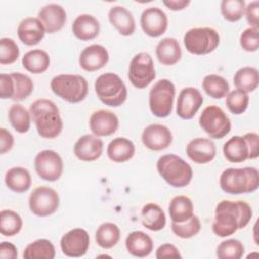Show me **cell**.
I'll return each mask as SVG.
<instances>
[{"label": "cell", "mask_w": 259, "mask_h": 259, "mask_svg": "<svg viewBox=\"0 0 259 259\" xmlns=\"http://www.w3.org/2000/svg\"><path fill=\"white\" fill-rule=\"evenodd\" d=\"M252 208L243 200H222L214 209L212 232L221 238L235 234L239 229H244L251 221Z\"/></svg>", "instance_id": "obj_1"}, {"label": "cell", "mask_w": 259, "mask_h": 259, "mask_svg": "<svg viewBox=\"0 0 259 259\" xmlns=\"http://www.w3.org/2000/svg\"><path fill=\"white\" fill-rule=\"evenodd\" d=\"M37 134L44 139L57 138L63 130V120L58 106L50 99L40 98L29 106Z\"/></svg>", "instance_id": "obj_2"}, {"label": "cell", "mask_w": 259, "mask_h": 259, "mask_svg": "<svg viewBox=\"0 0 259 259\" xmlns=\"http://www.w3.org/2000/svg\"><path fill=\"white\" fill-rule=\"evenodd\" d=\"M220 186L229 194L254 192L259 186L258 169L255 167L227 168L220 176Z\"/></svg>", "instance_id": "obj_3"}, {"label": "cell", "mask_w": 259, "mask_h": 259, "mask_svg": "<svg viewBox=\"0 0 259 259\" xmlns=\"http://www.w3.org/2000/svg\"><path fill=\"white\" fill-rule=\"evenodd\" d=\"M156 167L160 176L173 187H185L191 182L193 176L191 166L175 154L161 156Z\"/></svg>", "instance_id": "obj_4"}, {"label": "cell", "mask_w": 259, "mask_h": 259, "mask_svg": "<svg viewBox=\"0 0 259 259\" xmlns=\"http://www.w3.org/2000/svg\"><path fill=\"white\" fill-rule=\"evenodd\" d=\"M52 91L70 103H78L85 99L88 93V82L76 74H61L55 76L51 81Z\"/></svg>", "instance_id": "obj_5"}, {"label": "cell", "mask_w": 259, "mask_h": 259, "mask_svg": "<svg viewBox=\"0 0 259 259\" xmlns=\"http://www.w3.org/2000/svg\"><path fill=\"white\" fill-rule=\"evenodd\" d=\"M94 89L99 100L108 106L118 107L127 97V89L121 78L111 72L97 77Z\"/></svg>", "instance_id": "obj_6"}, {"label": "cell", "mask_w": 259, "mask_h": 259, "mask_svg": "<svg viewBox=\"0 0 259 259\" xmlns=\"http://www.w3.org/2000/svg\"><path fill=\"white\" fill-rule=\"evenodd\" d=\"M175 97V86L168 79L157 81L149 92V107L153 115L167 117L173 109Z\"/></svg>", "instance_id": "obj_7"}, {"label": "cell", "mask_w": 259, "mask_h": 259, "mask_svg": "<svg viewBox=\"0 0 259 259\" xmlns=\"http://www.w3.org/2000/svg\"><path fill=\"white\" fill-rule=\"evenodd\" d=\"M186 50L193 55H207L220 45V34L211 27H194L183 36Z\"/></svg>", "instance_id": "obj_8"}, {"label": "cell", "mask_w": 259, "mask_h": 259, "mask_svg": "<svg viewBox=\"0 0 259 259\" xmlns=\"http://www.w3.org/2000/svg\"><path fill=\"white\" fill-rule=\"evenodd\" d=\"M200 127L212 139H223L231 131V120L217 105L206 106L198 119Z\"/></svg>", "instance_id": "obj_9"}, {"label": "cell", "mask_w": 259, "mask_h": 259, "mask_svg": "<svg viewBox=\"0 0 259 259\" xmlns=\"http://www.w3.org/2000/svg\"><path fill=\"white\" fill-rule=\"evenodd\" d=\"M156 78L153 59L149 53L141 52L133 57L128 67V79L132 85L138 89L149 86Z\"/></svg>", "instance_id": "obj_10"}, {"label": "cell", "mask_w": 259, "mask_h": 259, "mask_svg": "<svg viewBox=\"0 0 259 259\" xmlns=\"http://www.w3.org/2000/svg\"><path fill=\"white\" fill-rule=\"evenodd\" d=\"M28 205L33 214L37 217H49L58 210L60 197L55 189L49 186H39L30 193Z\"/></svg>", "instance_id": "obj_11"}, {"label": "cell", "mask_w": 259, "mask_h": 259, "mask_svg": "<svg viewBox=\"0 0 259 259\" xmlns=\"http://www.w3.org/2000/svg\"><path fill=\"white\" fill-rule=\"evenodd\" d=\"M34 169L42 180L57 181L63 174V159L53 150H42L34 158Z\"/></svg>", "instance_id": "obj_12"}, {"label": "cell", "mask_w": 259, "mask_h": 259, "mask_svg": "<svg viewBox=\"0 0 259 259\" xmlns=\"http://www.w3.org/2000/svg\"><path fill=\"white\" fill-rule=\"evenodd\" d=\"M90 245V237L86 230L75 228L67 232L61 238L60 246L64 255L67 257H82L88 251Z\"/></svg>", "instance_id": "obj_13"}, {"label": "cell", "mask_w": 259, "mask_h": 259, "mask_svg": "<svg viewBox=\"0 0 259 259\" xmlns=\"http://www.w3.org/2000/svg\"><path fill=\"white\" fill-rule=\"evenodd\" d=\"M143 31L150 37H159L164 34L168 28L167 14L159 7H148L140 19Z\"/></svg>", "instance_id": "obj_14"}, {"label": "cell", "mask_w": 259, "mask_h": 259, "mask_svg": "<svg viewBox=\"0 0 259 259\" xmlns=\"http://www.w3.org/2000/svg\"><path fill=\"white\" fill-rule=\"evenodd\" d=\"M203 103L200 91L195 87L183 88L177 98L176 113L182 119H191Z\"/></svg>", "instance_id": "obj_15"}, {"label": "cell", "mask_w": 259, "mask_h": 259, "mask_svg": "<svg viewBox=\"0 0 259 259\" xmlns=\"http://www.w3.org/2000/svg\"><path fill=\"white\" fill-rule=\"evenodd\" d=\"M173 141L171 131L163 124L152 123L146 126L142 133V142L151 151L167 149Z\"/></svg>", "instance_id": "obj_16"}, {"label": "cell", "mask_w": 259, "mask_h": 259, "mask_svg": "<svg viewBox=\"0 0 259 259\" xmlns=\"http://www.w3.org/2000/svg\"><path fill=\"white\" fill-rule=\"evenodd\" d=\"M119 125L116 114L110 110L99 109L94 111L89 118V126L93 135L107 137L113 135Z\"/></svg>", "instance_id": "obj_17"}, {"label": "cell", "mask_w": 259, "mask_h": 259, "mask_svg": "<svg viewBox=\"0 0 259 259\" xmlns=\"http://www.w3.org/2000/svg\"><path fill=\"white\" fill-rule=\"evenodd\" d=\"M103 152V142L95 135H84L74 145L75 156L84 162H93L100 158Z\"/></svg>", "instance_id": "obj_18"}, {"label": "cell", "mask_w": 259, "mask_h": 259, "mask_svg": "<svg viewBox=\"0 0 259 259\" xmlns=\"http://www.w3.org/2000/svg\"><path fill=\"white\" fill-rule=\"evenodd\" d=\"M38 19L44 24L47 33H55L63 28L67 21V13L63 6L50 3L42 6L38 11Z\"/></svg>", "instance_id": "obj_19"}, {"label": "cell", "mask_w": 259, "mask_h": 259, "mask_svg": "<svg viewBox=\"0 0 259 259\" xmlns=\"http://www.w3.org/2000/svg\"><path fill=\"white\" fill-rule=\"evenodd\" d=\"M109 60V54L105 47L93 44L86 47L79 56L80 67L87 72H94L102 69Z\"/></svg>", "instance_id": "obj_20"}, {"label": "cell", "mask_w": 259, "mask_h": 259, "mask_svg": "<svg viewBox=\"0 0 259 259\" xmlns=\"http://www.w3.org/2000/svg\"><path fill=\"white\" fill-rule=\"evenodd\" d=\"M187 157L196 164H207L217 155L214 143L207 138H195L186 146Z\"/></svg>", "instance_id": "obj_21"}, {"label": "cell", "mask_w": 259, "mask_h": 259, "mask_svg": "<svg viewBox=\"0 0 259 259\" xmlns=\"http://www.w3.org/2000/svg\"><path fill=\"white\" fill-rule=\"evenodd\" d=\"M46 33L44 24L38 17H26L17 26V35L20 41L26 46L39 44Z\"/></svg>", "instance_id": "obj_22"}, {"label": "cell", "mask_w": 259, "mask_h": 259, "mask_svg": "<svg viewBox=\"0 0 259 259\" xmlns=\"http://www.w3.org/2000/svg\"><path fill=\"white\" fill-rule=\"evenodd\" d=\"M108 19L119 34L123 36H130L136 30L134 15L124 6H112L108 11Z\"/></svg>", "instance_id": "obj_23"}, {"label": "cell", "mask_w": 259, "mask_h": 259, "mask_svg": "<svg viewBox=\"0 0 259 259\" xmlns=\"http://www.w3.org/2000/svg\"><path fill=\"white\" fill-rule=\"evenodd\" d=\"M72 31L78 39L88 41L97 37L100 31V24L93 15L84 13L75 18L72 24Z\"/></svg>", "instance_id": "obj_24"}, {"label": "cell", "mask_w": 259, "mask_h": 259, "mask_svg": "<svg viewBox=\"0 0 259 259\" xmlns=\"http://www.w3.org/2000/svg\"><path fill=\"white\" fill-rule=\"evenodd\" d=\"M125 248L131 255L144 258L152 253L154 242L145 232L134 231L130 233L125 239Z\"/></svg>", "instance_id": "obj_25"}, {"label": "cell", "mask_w": 259, "mask_h": 259, "mask_svg": "<svg viewBox=\"0 0 259 259\" xmlns=\"http://www.w3.org/2000/svg\"><path fill=\"white\" fill-rule=\"evenodd\" d=\"M135 152V144L130 139L123 137H117L110 141L106 149L108 158L115 163H124L131 160Z\"/></svg>", "instance_id": "obj_26"}, {"label": "cell", "mask_w": 259, "mask_h": 259, "mask_svg": "<svg viewBox=\"0 0 259 259\" xmlns=\"http://www.w3.org/2000/svg\"><path fill=\"white\" fill-rule=\"evenodd\" d=\"M156 56L158 61L165 66H172L181 59L182 51L177 39L165 37L156 46Z\"/></svg>", "instance_id": "obj_27"}, {"label": "cell", "mask_w": 259, "mask_h": 259, "mask_svg": "<svg viewBox=\"0 0 259 259\" xmlns=\"http://www.w3.org/2000/svg\"><path fill=\"white\" fill-rule=\"evenodd\" d=\"M142 225L150 231L158 232L166 226V215L162 207L156 203L150 202L143 206L141 210Z\"/></svg>", "instance_id": "obj_28"}, {"label": "cell", "mask_w": 259, "mask_h": 259, "mask_svg": "<svg viewBox=\"0 0 259 259\" xmlns=\"http://www.w3.org/2000/svg\"><path fill=\"white\" fill-rule=\"evenodd\" d=\"M225 158L231 163H242L248 159L249 149L243 136L230 138L223 147Z\"/></svg>", "instance_id": "obj_29"}, {"label": "cell", "mask_w": 259, "mask_h": 259, "mask_svg": "<svg viewBox=\"0 0 259 259\" xmlns=\"http://www.w3.org/2000/svg\"><path fill=\"white\" fill-rule=\"evenodd\" d=\"M6 186L17 193H23L30 188L31 176L27 169L23 167H12L5 173Z\"/></svg>", "instance_id": "obj_30"}, {"label": "cell", "mask_w": 259, "mask_h": 259, "mask_svg": "<svg viewBox=\"0 0 259 259\" xmlns=\"http://www.w3.org/2000/svg\"><path fill=\"white\" fill-rule=\"evenodd\" d=\"M193 209L192 200L185 195H177L173 197L168 206L170 219L174 223H183L189 220L194 215Z\"/></svg>", "instance_id": "obj_31"}, {"label": "cell", "mask_w": 259, "mask_h": 259, "mask_svg": "<svg viewBox=\"0 0 259 259\" xmlns=\"http://www.w3.org/2000/svg\"><path fill=\"white\" fill-rule=\"evenodd\" d=\"M23 68L32 74H41L50 67L49 54L40 49H34L24 54L21 60Z\"/></svg>", "instance_id": "obj_32"}, {"label": "cell", "mask_w": 259, "mask_h": 259, "mask_svg": "<svg viewBox=\"0 0 259 259\" xmlns=\"http://www.w3.org/2000/svg\"><path fill=\"white\" fill-rule=\"evenodd\" d=\"M233 82L238 90L246 93L253 92L259 85V73L254 67L240 68L234 75Z\"/></svg>", "instance_id": "obj_33"}, {"label": "cell", "mask_w": 259, "mask_h": 259, "mask_svg": "<svg viewBox=\"0 0 259 259\" xmlns=\"http://www.w3.org/2000/svg\"><path fill=\"white\" fill-rule=\"evenodd\" d=\"M120 239L119 228L110 222L101 224L95 233V241L97 245L103 249L114 247Z\"/></svg>", "instance_id": "obj_34"}, {"label": "cell", "mask_w": 259, "mask_h": 259, "mask_svg": "<svg viewBox=\"0 0 259 259\" xmlns=\"http://www.w3.org/2000/svg\"><path fill=\"white\" fill-rule=\"evenodd\" d=\"M56 250L53 243L47 239H38L28 244L23 251L25 259H54Z\"/></svg>", "instance_id": "obj_35"}, {"label": "cell", "mask_w": 259, "mask_h": 259, "mask_svg": "<svg viewBox=\"0 0 259 259\" xmlns=\"http://www.w3.org/2000/svg\"><path fill=\"white\" fill-rule=\"evenodd\" d=\"M8 119L12 127L19 134L27 133L30 128V112L21 104L14 103L8 110Z\"/></svg>", "instance_id": "obj_36"}, {"label": "cell", "mask_w": 259, "mask_h": 259, "mask_svg": "<svg viewBox=\"0 0 259 259\" xmlns=\"http://www.w3.org/2000/svg\"><path fill=\"white\" fill-rule=\"evenodd\" d=\"M201 86L204 92L214 99L226 97L230 90L229 82L224 77L215 74L206 75L202 80Z\"/></svg>", "instance_id": "obj_37"}, {"label": "cell", "mask_w": 259, "mask_h": 259, "mask_svg": "<svg viewBox=\"0 0 259 259\" xmlns=\"http://www.w3.org/2000/svg\"><path fill=\"white\" fill-rule=\"evenodd\" d=\"M22 228V219L14 210L3 209L0 212V232L5 237L17 235Z\"/></svg>", "instance_id": "obj_38"}, {"label": "cell", "mask_w": 259, "mask_h": 259, "mask_svg": "<svg viewBox=\"0 0 259 259\" xmlns=\"http://www.w3.org/2000/svg\"><path fill=\"white\" fill-rule=\"evenodd\" d=\"M215 253L220 259H240L245 253V247L237 239H228L221 242Z\"/></svg>", "instance_id": "obj_39"}, {"label": "cell", "mask_w": 259, "mask_h": 259, "mask_svg": "<svg viewBox=\"0 0 259 259\" xmlns=\"http://www.w3.org/2000/svg\"><path fill=\"white\" fill-rule=\"evenodd\" d=\"M11 76L14 88L12 100L21 101L27 98L33 91V82L30 77L22 73H11Z\"/></svg>", "instance_id": "obj_40"}, {"label": "cell", "mask_w": 259, "mask_h": 259, "mask_svg": "<svg viewBox=\"0 0 259 259\" xmlns=\"http://www.w3.org/2000/svg\"><path fill=\"white\" fill-rule=\"evenodd\" d=\"M246 2L244 0H223L221 2V13L229 22H237L244 16Z\"/></svg>", "instance_id": "obj_41"}, {"label": "cell", "mask_w": 259, "mask_h": 259, "mask_svg": "<svg viewBox=\"0 0 259 259\" xmlns=\"http://www.w3.org/2000/svg\"><path fill=\"white\" fill-rule=\"evenodd\" d=\"M171 229L177 237L182 239H189L199 233L201 229V223L197 215H192L189 220L183 223L172 222Z\"/></svg>", "instance_id": "obj_42"}, {"label": "cell", "mask_w": 259, "mask_h": 259, "mask_svg": "<svg viewBox=\"0 0 259 259\" xmlns=\"http://www.w3.org/2000/svg\"><path fill=\"white\" fill-rule=\"evenodd\" d=\"M226 105L230 112L239 115L246 111L249 105L248 93L235 89L226 95Z\"/></svg>", "instance_id": "obj_43"}, {"label": "cell", "mask_w": 259, "mask_h": 259, "mask_svg": "<svg viewBox=\"0 0 259 259\" xmlns=\"http://www.w3.org/2000/svg\"><path fill=\"white\" fill-rule=\"evenodd\" d=\"M19 57V48L17 44L9 37L0 39V64L10 65Z\"/></svg>", "instance_id": "obj_44"}, {"label": "cell", "mask_w": 259, "mask_h": 259, "mask_svg": "<svg viewBox=\"0 0 259 259\" xmlns=\"http://www.w3.org/2000/svg\"><path fill=\"white\" fill-rule=\"evenodd\" d=\"M240 45L246 52H256L259 48V28H246L240 35Z\"/></svg>", "instance_id": "obj_45"}, {"label": "cell", "mask_w": 259, "mask_h": 259, "mask_svg": "<svg viewBox=\"0 0 259 259\" xmlns=\"http://www.w3.org/2000/svg\"><path fill=\"white\" fill-rule=\"evenodd\" d=\"M14 94L13 79L11 74H1L0 75V97L2 99L10 98L12 99Z\"/></svg>", "instance_id": "obj_46"}, {"label": "cell", "mask_w": 259, "mask_h": 259, "mask_svg": "<svg viewBox=\"0 0 259 259\" xmlns=\"http://www.w3.org/2000/svg\"><path fill=\"white\" fill-rule=\"evenodd\" d=\"M247 22L250 24V27L259 28V2L252 1L246 5L245 13Z\"/></svg>", "instance_id": "obj_47"}, {"label": "cell", "mask_w": 259, "mask_h": 259, "mask_svg": "<svg viewBox=\"0 0 259 259\" xmlns=\"http://www.w3.org/2000/svg\"><path fill=\"white\" fill-rule=\"evenodd\" d=\"M243 137L246 140L249 149L248 159H257L259 156V135L257 133L251 132L245 134Z\"/></svg>", "instance_id": "obj_48"}, {"label": "cell", "mask_w": 259, "mask_h": 259, "mask_svg": "<svg viewBox=\"0 0 259 259\" xmlns=\"http://www.w3.org/2000/svg\"><path fill=\"white\" fill-rule=\"evenodd\" d=\"M157 259H165V258H181V254L179 250L173 244H162L156 251Z\"/></svg>", "instance_id": "obj_49"}, {"label": "cell", "mask_w": 259, "mask_h": 259, "mask_svg": "<svg viewBox=\"0 0 259 259\" xmlns=\"http://www.w3.org/2000/svg\"><path fill=\"white\" fill-rule=\"evenodd\" d=\"M14 145V138L12 134L6 128H0V153L5 154L9 152Z\"/></svg>", "instance_id": "obj_50"}, {"label": "cell", "mask_w": 259, "mask_h": 259, "mask_svg": "<svg viewBox=\"0 0 259 259\" xmlns=\"http://www.w3.org/2000/svg\"><path fill=\"white\" fill-rule=\"evenodd\" d=\"M18 256L17 248L10 242H2L0 244V257L2 259H15Z\"/></svg>", "instance_id": "obj_51"}, {"label": "cell", "mask_w": 259, "mask_h": 259, "mask_svg": "<svg viewBox=\"0 0 259 259\" xmlns=\"http://www.w3.org/2000/svg\"><path fill=\"white\" fill-rule=\"evenodd\" d=\"M163 4L168 7L170 10L173 11H178L186 8L189 4V0H168V1H163Z\"/></svg>", "instance_id": "obj_52"}, {"label": "cell", "mask_w": 259, "mask_h": 259, "mask_svg": "<svg viewBox=\"0 0 259 259\" xmlns=\"http://www.w3.org/2000/svg\"><path fill=\"white\" fill-rule=\"evenodd\" d=\"M253 256L258 257V256H259V254H258V253H254V254H250V255H248L247 257H248V258H250V257H253Z\"/></svg>", "instance_id": "obj_53"}]
</instances>
